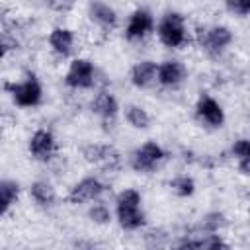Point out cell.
<instances>
[{"mask_svg": "<svg viewBox=\"0 0 250 250\" xmlns=\"http://www.w3.org/2000/svg\"><path fill=\"white\" fill-rule=\"evenodd\" d=\"M88 109L94 117L100 119V123L105 129H113L121 113V104L109 88H102V90H96V94L90 98Z\"/></svg>", "mask_w": 250, "mask_h": 250, "instance_id": "12", "label": "cell"}, {"mask_svg": "<svg viewBox=\"0 0 250 250\" xmlns=\"http://www.w3.org/2000/svg\"><path fill=\"white\" fill-rule=\"evenodd\" d=\"M156 25V16L148 6H137L133 8L123 23V37L127 43H145L152 33Z\"/></svg>", "mask_w": 250, "mask_h": 250, "instance_id": "7", "label": "cell"}, {"mask_svg": "<svg viewBox=\"0 0 250 250\" xmlns=\"http://www.w3.org/2000/svg\"><path fill=\"white\" fill-rule=\"evenodd\" d=\"M113 221L123 232H139L148 225L143 207V193L137 188H123L113 197Z\"/></svg>", "mask_w": 250, "mask_h": 250, "instance_id": "1", "label": "cell"}, {"mask_svg": "<svg viewBox=\"0 0 250 250\" xmlns=\"http://www.w3.org/2000/svg\"><path fill=\"white\" fill-rule=\"evenodd\" d=\"M12 205H14V203H10L6 197H2V195H0V217H4V215L12 209Z\"/></svg>", "mask_w": 250, "mask_h": 250, "instance_id": "31", "label": "cell"}, {"mask_svg": "<svg viewBox=\"0 0 250 250\" xmlns=\"http://www.w3.org/2000/svg\"><path fill=\"white\" fill-rule=\"evenodd\" d=\"M168 189L180 199H189L197 191V182H195V178L191 174H184L182 172V174H176V176H172L168 180Z\"/></svg>", "mask_w": 250, "mask_h": 250, "instance_id": "20", "label": "cell"}, {"mask_svg": "<svg viewBox=\"0 0 250 250\" xmlns=\"http://www.w3.org/2000/svg\"><path fill=\"white\" fill-rule=\"evenodd\" d=\"M223 8L229 12V16L234 18H246L250 14V2L246 0H229L223 4Z\"/></svg>", "mask_w": 250, "mask_h": 250, "instance_id": "27", "label": "cell"}, {"mask_svg": "<svg viewBox=\"0 0 250 250\" xmlns=\"http://www.w3.org/2000/svg\"><path fill=\"white\" fill-rule=\"evenodd\" d=\"M229 225V217L225 211L221 209H211L207 213H203L195 225H191L189 229L199 234V236H209V234H221L225 230V227Z\"/></svg>", "mask_w": 250, "mask_h": 250, "instance_id": "18", "label": "cell"}, {"mask_svg": "<svg viewBox=\"0 0 250 250\" xmlns=\"http://www.w3.org/2000/svg\"><path fill=\"white\" fill-rule=\"evenodd\" d=\"M201 250H232V244L223 234H209L203 238Z\"/></svg>", "mask_w": 250, "mask_h": 250, "instance_id": "26", "label": "cell"}, {"mask_svg": "<svg viewBox=\"0 0 250 250\" xmlns=\"http://www.w3.org/2000/svg\"><path fill=\"white\" fill-rule=\"evenodd\" d=\"M27 195H29V199L33 201L35 207L45 209V211H47V209H53V207L57 205V201H59L57 188H55L53 182L47 180V178H37V180H33V182L29 184V188H27Z\"/></svg>", "mask_w": 250, "mask_h": 250, "instance_id": "17", "label": "cell"}, {"mask_svg": "<svg viewBox=\"0 0 250 250\" xmlns=\"http://www.w3.org/2000/svg\"><path fill=\"white\" fill-rule=\"evenodd\" d=\"M203 238H205V236H199V234H195L191 229H188V230H184V232L172 236L168 250H201Z\"/></svg>", "mask_w": 250, "mask_h": 250, "instance_id": "23", "label": "cell"}, {"mask_svg": "<svg viewBox=\"0 0 250 250\" xmlns=\"http://www.w3.org/2000/svg\"><path fill=\"white\" fill-rule=\"evenodd\" d=\"M229 156L234 162L250 158V141H248V137H236V139H232V143L229 146Z\"/></svg>", "mask_w": 250, "mask_h": 250, "instance_id": "24", "label": "cell"}, {"mask_svg": "<svg viewBox=\"0 0 250 250\" xmlns=\"http://www.w3.org/2000/svg\"><path fill=\"white\" fill-rule=\"evenodd\" d=\"M168 160V150L154 139H146L137 145L127 158V164L137 174H152Z\"/></svg>", "mask_w": 250, "mask_h": 250, "instance_id": "6", "label": "cell"}, {"mask_svg": "<svg viewBox=\"0 0 250 250\" xmlns=\"http://www.w3.org/2000/svg\"><path fill=\"white\" fill-rule=\"evenodd\" d=\"M74 250H104V248L94 240H78Z\"/></svg>", "mask_w": 250, "mask_h": 250, "instance_id": "28", "label": "cell"}, {"mask_svg": "<svg viewBox=\"0 0 250 250\" xmlns=\"http://www.w3.org/2000/svg\"><path fill=\"white\" fill-rule=\"evenodd\" d=\"M27 154L39 164H51L59 158V141L49 127H37L27 137Z\"/></svg>", "mask_w": 250, "mask_h": 250, "instance_id": "11", "label": "cell"}, {"mask_svg": "<svg viewBox=\"0 0 250 250\" xmlns=\"http://www.w3.org/2000/svg\"><path fill=\"white\" fill-rule=\"evenodd\" d=\"M193 119L209 129V131H217L221 127H225L227 123V111L223 107V104L209 92H199V96L193 102Z\"/></svg>", "mask_w": 250, "mask_h": 250, "instance_id": "10", "label": "cell"}, {"mask_svg": "<svg viewBox=\"0 0 250 250\" xmlns=\"http://www.w3.org/2000/svg\"><path fill=\"white\" fill-rule=\"evenodd\" d=\"M191 43L199 47V51L213 61L225 57V53L234 43V31L230 25L215 21V23H197L191 27Z\"/></svg>", "mask_w": 250, "mask_h": 250, "instance_id": "3", "label": "cell"}, {"mask_svg": "<svg viewBox=\"0 0 250 250\" xmlns=\"http://www.w3.org/2000/svg\"><path fill=\"white\" fill-rule=\"evenodd\" d=\"M8 51H10V41H8V37L4 33H0V61L6 59Z\"/></svg>", "mask_w": 250, "mask_h": 250, "instance_id": "30", "label": "cell"}, {"mask_svg": "<svg viewBox=\"0 0 250 250\" xmlns=\"http://www.w3.org/2000/svg\"><path fill=\"white\" fill-rule=\"evenodd\" d=\"M121 115H123V121L127 123V127H131L133 131H148L150 125H152V115L141 104L123 105L121 107Z\"/></svg>", "mask_w": 250, "mask_h": 250, "instance_id": "19", "label": "cell"}, {"mask_svg": "<svg viewBox=\"0 0 250 250\" xmlns=\"http://www.w3.org/2000/svg\"><path fill=\"white\" fill-rule=\"evenodd\" d=\"M156 41L168 51H182L191 43V27L184 12L168 8L156 18L154 25Z\"/></svg>", "mask_w": 250, "mask_h": 250, "instance_id": "2", "label": "cell"}, {"mask_svg": "<svg viewBox=\"0 0 250 250\" xmlns=\"http://www.w3.org/2000/svg\"><path fill=\"white\" fill-rule=\"evenodd\" d=\"M156 66L158 61L154 59H139L129 68V84L135 90H150L156 86Z\"/></svg>", "mask_w": 250, "mask_h": 250, "instance_id": "16", "label": "cell"}, {"mask_svg": "<svg viewBox=\"0 0 250 250\" xmlns=\"http://www.w3.org/2000/svg\"><path fill=\"white\" fill-rule=\"evenodd\" d=\"M4 90L8 92L12 104L18 105V107H21V109L39 107L43 104V98H45L43 82L33 72H25V76L21 80L6 82L4 84Z\"/></svg>", "mask_w": 250, "mask_h": 250, "instance_id": "5", "label": "cell"}, {"mask_svg": "<svg viewBox=\"0 0 250 250\" xmlns=\"http://www.w3.org/2000/svg\"><path fill=\"white\" fill-rule=\"evenodd\" d=\"M172 234L164 227H152L143 230V250H168Z\"/></svg>", "mask_w": 250, "mask_h": 250, "instance_id": "21", "label": "cell"}, {"mask_svg": "<svg viewBox=\"0 0 250 250\" xmlns=\"http://www.w3.org/2000/svg\"><path fill=\"white\" fill-rule=\"evenodd\" d=\"M0 195L6 197L10 203H16L21 195V186L18 180H12V178H2L0 180Z\"/></svg>", "mask_w": 250, "mask_h": 250, "instance_id": "25", "label": "cell"}, {"mask_svg": "<svg viewBox=\"0 0 250 250\" xmlns=\"http://www.w3.org/2000/svg\"><path fill=\"white\" fill-rule=\"evenodd\" d=\"M80 158L96 168H102L105 174L117 172L121 168V152L111 143L90 141L80 146Z\"/></svg>", "mask_w": 250, "mask_h": 250, "instance_id": "8", "label": "cell"}, {"mask_svg": "<svg viewBox=\"0 0 250 250\" xmlns=\"http://www.w3.org/2000/svg\"><path fill=\"white\" fill-rule=\"evenodd\" d=\"M189 78V68L178 57H166L156 66V86L168 92L180 90Z\"/></svg>", "mask_w": 250, "mask_h": 250, "instance_id": "13", "label": "cell"}, {"mask_svg": "<svg viewBox=\"0 0 250 250\" xmlns=\"http://www.w3.org/2000/svg\"><path fill=\"white\" fill-rule=\"evenodd\" d=\"M234 166H236V172H238L242 178H248V176H250V158L238 160V162H234Z\"/></svg>", "mask_w": 250, "mask_h": 250, "instance_id": "29", "label": "cell"}, {"mask_svg": "<svg viewBox=\"0 0 250 250\" xmlns=\"http://www.w3.org/2000/svg\"><path fill=\"white\" fill-rule=\"evenodd\" d=\"M107 191H109V184L100 174H88V176H82L80 180H76L68 188L64 199L70 205H86V203L102 199Z\"/></svg>", "mask_w": 250, "mask_h": 250, "instance_id": "9", "label": "cell"}, {"mask_svg": "<svg viewBox=\"0 0 250 250\" xmlns=\"http://www.w3.org/2000/svg\"><path fill=\"white\" fill-rule=\"evenodd\" d=\"M76 45H78V37L70 25L57 23L47 31V47L61 61L66 59L70 61L72 57H76Z\"/></svg>", "mask_w": 250, "mask_h": 250, "instance_id": "14", "label": "cell"}, {"mask_svg": "<svg viewBox=\"0 0 250 250\" xmlns=\"http://www.w3.org/2000/svg\"><path fill=\"white\" fill-rule=\"evenodd\" d=\"M104 74L98 68V64L86 57V55H76L68 61L62 84L72 90V92H88V90H102L107 88V82L102 80Z\"/></svg>", "mask_w": 250, "mask_h": 250, "instance_id": "4", "label": "cell"}, {"mask_svg": "<svg viewBox=\"0 0 250 250\" xmlns=\"http://www.w3.org/2000/svg\"><path fill=\"white\" fill-rule=\"evenodd\" d=\"M121 250H127V248H121Z\"/></svg>", "mask_w": 250, "mask_h": 250, "instance_id": "32", "label": "cell"}, {"mask_svg": "<svg viewBox=\"0 0 250 250\" xmlns=\"http://www.w3.org/2000/svg\"><path fill=\"white\" fill-rule=\"evenodd\" d=\"M86 16H88L90 23L96 25L104 33L115 31L119 27V21H121V16H119V12L113 4L98 2V0L86 4Z\"/></svg>", "mask_w": 250, "mask_h": 250, "instance_id": "15", "label": "cell"}, {"mask_svg": "<svg viewBox=\"0 0 250 250\" xmlns=\"http://www.w3.org/2000/svg\"><path fill=\"white\" fill-rule=\"evenodd\" d=\"M86 219L94 225V227H107L113 221V207H109L104 199L92 201L86 207Z\"/></svg>", "mask_w": 250, "mask_h": 250, "instance_id": "22", "label": "cell"}]
</instances>
